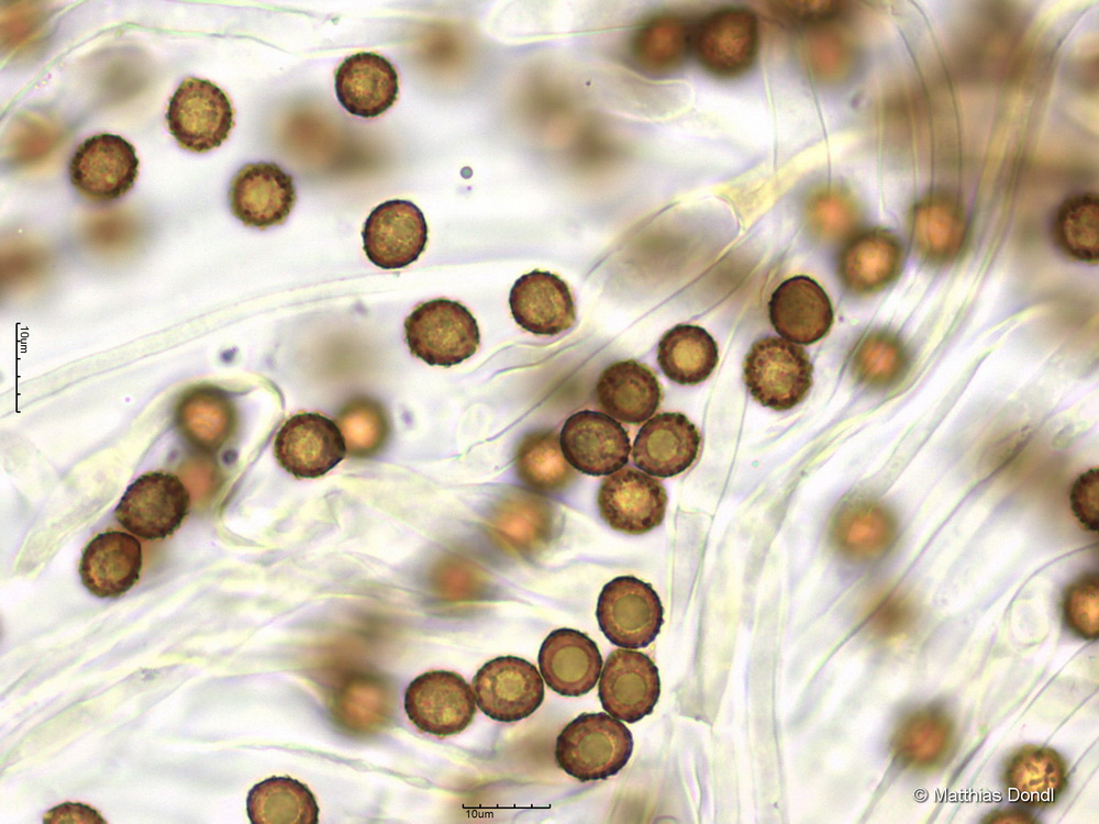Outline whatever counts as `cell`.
I'll use <instances>...</instances> for the list:
<instances>
[{"label":"cell","mask_w":1099,"mask_h":824,"mask_svg":"<svg viewBox=\"0 0 1099 824\" xmlns=\"http://www.w3.org/2000/svg\"><path fill=\"white\" fill-rule=\"evenodd\" d=\"M768 316L784 339L810 345L830 331L833 308L824 289L808 276H795L782 281L771 293Z\"/></svg>","instance_id":"ffe728a7"},{"label":"cell","mask_w":1099,"mask_h":824,"mask_svg":"<svg viewBox=\"0 0 1099 824\" xmlns=\"http://www.w3.org/2000/svg\"><path fill=\"white\" fill-rule=\"evenodd\" d=\"M901 347L896 339L884 332L865 336L856 346L852 357V369L863 383L879 388L893 382L902 369Z\"/></svg>","instance_id":"f35d334b"},{"label":"cell","mask_w":1099,"mask_h":824,"mask_svg":"<svg viewBox=\"0 0 1099 824\" xmlns=\"http://www.w3.org/2000/svg\"><path fill=\"white\" fill-rule=\"evenodd\" d=\"M693 32L690 23L679 15H654L633 33L631 57L647 74H670L682 66L692 49Z\"/></svg>","instance_id":"f1b7e54d"},{"label":"cell","mask_w":1099,"mask_h":824,"mask_svg":"<svg viewBox=\"0 0 1099 824\" xmlns=\"http://www.w3.org/2000/svg\"><path fill=\"white\" fill-rule=\"evenodd\" d=\"M166 121L181 148L206 153L229 137L234 126V109L215 83L188 77L170 97Z\"/></svg>","instance_id":"277c9868"},{"label":"cell","mask_w":1099,"mask_h":824,"mask_svg":"<svg viewBox=\"0 0 1099 824\" xmlns=\"http://www.w3.org/2000/svg\"><path fill=\"white\" fill-rule=\"evenodd\" d=\"M901 248L888 231L872 229L853 236L841 249L836 274L842 286L855 294L882 289L899 270Z\"/></svg>","instance_id":"484cf974"},{"label":"cell","mask_w":1099,"mask_h":824,"mask_svg":"<svg viewBox=\"0 0 1099 824\" xmlns=\"http://www.w3.org/2000/svg\"><path fill=\"white\" fill-rule=\"evenodd\" d=\"M1070 506L1078 521L1088 530L1097 531L1099 523L1098 469L1083 474L1070 492Z\"/></svg>","instance_id":"b9f144b4"},{"label":"cell","mask_w":1099,"mask_h":824,"mask_svg":"<svg viewBox=\"0 0 1099 824\" xmlns=\"http://www.w3.org/2000/svg\"><path fill=\"white\" fill-rule=\"evenodd\" d=\"M559 444L574 469L596 477L623 468L631 453L630 437L623 426L610 415L591 410L567 417Z\"/></svg>","instance_id":"4fadbf2b"},{"label":"cell","mask_w":1099,"mask_h":824,"mask_svg":"<svg viewBox=\"0 0 1099 824\" xmlns=\"http://www.w3.org/2000/svg\"><path fill=\"white\" fill-rule=\"evenodd\" d=\"M134 146L120 135L101 133L78 145L69 163L76 190L97 202L116 200L127 193L138 175Z\"/></svg>","instance_id":"ba28073f"},{"label":"cell","mask_w":1099,"mask_h":824,"mask_svg":"<svg viewBox=\"0 0 1099 824\" xmlns=\"http://www.w3.org/2000/svg\"><path fill=\"white\" fill-rule=\"evenodd\" d=\"M410 353L432 366L452 367L471 357L480 344L473 313L458 301L439 298L415 307L404 320Z\"/></svg>","instance_id":"7a4b0ae2"},{"label":"cell","mask_w":1099,"mask_h":824,"mask_svg":"<svg viewBox=\"0 0 1099 824\" xmlns=\"http://www.w3.org/2000/svg\"><path fill=\"white\" fill-rule=\"evenodd\" d=\"M951 716L935 706L908 714L892 737L896 758L915 770H931L942 765L954 743Z\"/></svg>","instance_id":"83f0119b"},{"label":"cell","mask_w":1099,"mask_h":824,"mask_svg":"<svg viewBox=\"0 0 1099 824\" xmlns=\"http://www.w3.org/2000/svg\"><path fill=\"white\" fill-rule=\"evenodd\" d=\"M989 823H1033L1034 820L1026 813L1020 811H1001L993 815H990L987 820Z\"/></svg>","instance_id":"f6af8a7d"},{"label":"cell","mask_w":1099,"mask_h":824,"mask_svg":"<svg viewBox=\"0 0 1099 824\" xmlns=\"http://www.w3.org/2000/svg\"><path fill=\"white\" fill-rule=\"evenodd\" d=\"M513 465L518 478L536 493H559L577 478L563 455L557 432L552 428L526 433L517 447Z\"/></svg>","instance_id":"4dcf8cb0"},{"label":"cell","mask_w":1099,"mask_h":824,"mask_svg":"<svg viewBox=\"0 0 1099 824\" xmlns=\"http://www.w3.org/2000/svg\"><path fill=\"white\" fill-rule=\"evenodd\" d=\"M914 608L903 593H888L876 611V624L887 636L906 633L914 621Z\"/></svg>","instance_id":"7bdbcfd3"},{"label":"cell","mask_w":1099,"mask_h":824,"mask_svg":"<svg viewBox=\"0 0 1099 824\" xmlns=\"http://www.w3.org/2000/svg\"><path fill=\"white\" fill-rule=\"evenodd\" d=\"M189 506V492L176 475L151 471L127 487L114 517L136 536L163 539L180 527Z\"/></svg>","instance_id":"8992f818"},{"label":"cell","mask_w":1099,"mask_h":824,"mask_svg":"<svg viewBox=\"0 0 1099 824\" xmlns=\"http://www.w3.org/2000/svg\"><path fill=\"white\" fill-rule=\"evenodd\" d=\"M347 453L367 458L378 454L389 441L391 420L378 400L357 396L349 399L336 415Z\"/></svg>","instance_id":"d590c367"},{"label":"cell","mask_w":1099,"mask_h":824,"mask_svg":"<svg viewBox=\"0 0 1099 824\" xmlns=\"http://www.w3.org/2000/svg\"><path fill=\"white\" fill-rule=\"evenodd\" d=\"M1064 617L1079 636L1092 639L1099 632L1098 577L1088 575L1073 583L1063 601Z\"/></svg>","instance_id":"ab89813d"},{"label":"cell","mask_w":1099,"mask_h":824,"mask_svg":"<svg viewBox=\"0 0 1099 824\" xmlns=\"http://www.w3.org/2000/svg\"><path fill=\"white\" fill-rule=\"evenodd\" d=\"M334 80L337 100L353 115L378 116L398 97L396 68L376 53L360 52L345 58L335 70Z\"/></svg>","instance_id":"cb8c5ba5"},{"label":"cell","mask_w":1099,"mask_h":824,"mask_svg":"<svg viewBox=\"0 0 1099 824\" xmlns=\"http://www.w3.org/2000/svg\"><path fill=\"white\" fill-rule=\"evenodd\" d=\"M804 221L815 237L824 242H836L846 237L856 226L858 208L844 187L824 183L808 194Z\"/></svg>","instance_id":"8d00e7d4"},{"label":"cell","mask_w":1099,"mask_h":824,"mask_svg":"<svg viewBox=\"0 0 1099 824\" xmlns=\"http://www.w3.org/2000/svg\"><path fill=\"white\" fill-rule=\"evenodd\" d=\"M539 666L546 684L566 697L588 693L597 683L602 657L597 644L585 633L558 628L543 641Z\"/></svg>","instance_id":"603a6c76"},{"label":"cell","mask_w":1099,"mask_h":824,"mask_svg":"<svg viewBox=\"0 0 1099 824\" xmlns=\"http://www.w3.org/2000/svg\"><path fill=\"white\" fill-rule=\"evenodd\" d=\"M422 211L408 200H389L368 215L362 232L368 259L384 269H399L415 261L428 242Z\"/></svg>","instance_id":"5bb4252c"},{"label":"cell","mask_w":1099,"mask_h":824,"mask_svg":"<svg viewBox=\"0 0 1099 824\" xmlns=\"http://www.w3.org/2000/svg\"><path fill=\"white\" fill-rule=\"evenodd\" d=\"M246 811L253 824H317L320 809L304 783L273 776L249 790Z\"/></svg>","instance_id":"d6a6232c"},{"label":"cell","mask_w":1099,"mask_h":824,"mask_svg":"<svg viewBox=\"0 0 1099 824\" xmlns=\"http://www.w3.org/2000/svg\"><path fill=\"white\" fill-rule=\"evenodd\" d=\"M701 436L679 412H664L646 421L632 447L634 465L652 477L669 478L687 470L696 460Z\"/></svg>","instance_id":"d6986e66"},{"label":"cell","mask_w":1099,"mask_h":824,"mask_svg":"<svg viewBox=\"0 0 1099 824\" xmlns=\"http://www.w3.org/2000/svg\"><path fill=\"white\" fill-rule=\"evenodd\" d=\"M175 416L182 436L204 452L221 448L237 427V412L232 399L222 389L210 385L187 390L177 403Z\"/></svg>","instance_id":"4316f807"},{"label":"cell","mask_w":1099,"mask_h":824,"mask_svg":"<svg viewBox=\"0 0 1099 824\" xmlns=\"http://www.w3.org/2000/svg\"><path fill=\"white\" fill-rule=\"evenodd\" d=\"M1066 765L1053 749L1025 746L1008 760L1004 782L1009 791L1022 802L1050 803L1066 786Z\"/></svg>","instance_id":"836d02e7"},{"label":"cell","mask_w":1099,"mask_h":824,"mask_svg":"<svg viewBox=\"0 0 1099 824\" xmlns=\"http://www.w3.org/2000/svg\"><path fill=\"white\" fill-rule=\"evenodd\" d=\"M598 691L604 711L617 720L635 723L651 714L658 701V669L641 652L615 649L604 662Z\"/></svg>","instance_id":"2e32d148"},{"label":"cell","mask_w":1099,"mask_h":824,"mask_svg":"<svg viewBox=\"0 0 1099 824\" xmlns=\"http://www.w3.org/2000/svg\"><path fill=\"white\" fill-rule=\"evenodd\" d=\"M813 366L807 352L789 341L767 336L756 341L744 359V381L763 407L786 411L801 403L812 386Z\"/></svg>","instance_id":"3957f363"},{"label":"cell","mask_w":1099,"mask_h":824,"mask_svg":"<svg viewBox=\"0 0 1099 824\" xmlns=\"http://www.w3.org/2000/svg\"><path fill=\"white\" fill-rule=\"evenodd\" d=\"M668 497L663 483L631 466L606 477L597 493L601 519L614 531L641 535L659 526Z\"/></svg>","instance_id":"8fae6325"},{"label":"cell","mask_w":1099,"mask_h":824,"mask_svg":"<svg viewBox=\"0 0 1099 824\" xmlns=\"http://www.w3.org/2000/svg\"><path fill=\"white\" fill-rule=\"evenodd\" d=\"M297 201L291 175L276 163L244 165L229 189L232 214L245 226L266 230L286 222Z\"/></svg>","instance_id":"9a60e30c"},{"label":"cell","mask_w":1099,"mask_h":824,"mask_svg":"<svg viewBox=\"0 0 1099 824\" xmlns=\"http://www.w3.org/2000/svg\"><path fill=\"white\" fill-rule=\"evenodd\" d=\"M718 345L701 326L678 324L658 342L657 363L679 385H697L710 377L719 360Z\"/></svg>","instance_id":"1f68e13d"},{"label":"cell","mask_w":1099,"mask_h":824,"mask_svg":"<svg viewBox=\"0 0 1099 824\" xmlns=\"http://www.w3.org/2000/svg\"><path fill=\"white\" fill-rule=\"evenodd\" d=\"M599 408L617 421L637 425L650 420L662 400V388L653 371L634 360L607 366L595 387Z\"/></svg>","instance_id":"d4e9b609"},{"label":"cell","mask_w":1099,"mask_h":824,"mask_svg":"<svg viewBox=\"0 0 1099 824\" xmlns=\"http://www.w3.org/2000/svg\"><path fill=\"white\" fill-rule=\"evenodd\" d=\"M142 566L140 542L131 534L111 530L87 544L79 561V575L90 593L115 599L138 581Z\"/></svg>","instance_id":"7402d4cb"},{"label":"cell","mask_w":1099,"mask_h":824,"mask_svg":"<svg viewBox=\"0 0 1099 824\" xmlns=\"http://www.w3.org/2000/svg\"><path fill=\"white\" fill-rule=\"evenodd\" d=\"M897 537L892 513L881 503L863 497L843 500L829 523V541L835 552L854 561H870L890 550Z\"/></svg>","instance_id":"ac0fdd59"},{"label":"cell","mask_w":1099,"mask_h":824,"mask_svg":"<svg viewBox=\"0 0 1099 824\" xmlns=\"http://www.w3.org/2000/svg\"><path fill=\"white\" fill-rule=\"evenodd\" d=\"M486 526L491 541L502 550L532 556L552 538L554 509L540 493L510 489L490 508Z\"/></svg>","instance_id":"e0dca14e"},{"label":"cell","mask_w":1099,"mask_h":824,"mask_svg":"<svg viewBox=\"0 0 1099 824\" xmlns=\"http://www.w3.org/2000/svg\"><path fill=\"white\" fill-rule=\"evenodd\" d=\"M596 616L613 645L637 649L655 641L664 623V608L650 583L633 576H620L602 588Z\"/></svg>","instance_id":"5b68a950"},{"label":"cell","mask_w":1099,"mask_h":824,"mask_svg":"<svg viewBox=\"0 0 1099 824\" xmlns=\"http://www.w3.org/2000/svg\"><path fill=\"white\" fill-rule=\"evenodd\" d=\"M337 424L311 412L288 419L277 432L274 453L279 465L296 478H318L333 469L346 454Z\"/></svg>","instance_id":"7c38bea8"},{"label":"cell","mask_w":1099,"mask_h":824,"mask_svg":"<svg viewBox=\"0 0 1099 824\" xmlns=\"http://www.w3.org/2000/svg\"><path fill=\"white\" fill-rule=\"evenodd\" d=\"M759 47L757 18L748 9L726 8L707 16L693 32L700 65L719 78H735L754 64Z\"/></svg>","instance_id":"9c48e42d"},{"label":"cell","mask_w":1099,"mask_h":824,"mask_svg":"<svg viewBox=\"0 0 1099 824\" xmlns=\"http://www.w3.org/2000/svg\"><path fill=\"white\" fill-rule=\"evenodd\" d=\"M1055 236L1059 246L1080 260H1095L1099 250V205L1092 194L1067 200L1055 220Z\"/></svg>","instance_id":"74e56055"},{"label":"cell","mask_w":1099,"mask_h":824,"mask_svg":"<svg viewBox=\"0 0 1099 824\" xmlns=\"http://www.w3.org/2000/svg\"><path fill=\"white\" fill-rule=\"evenodd\" d=\"M841 1H770L768 11L782 24L810 30L834 22L845 11Z\"/></svg>","instance_id":"60d3db41"},{"label":"cell","mask_w":1099,"mask_h":824,"mask_svg":"<svg viewBox=\"0 0 1099 824\" xmlns=\"http://www.w3.org/2000/svg\"><path fill=\"white\" fill-rule=\"evenodd\" d=\"M43 823H106L98 811L82 803H63L44 814Z\"/></svg>","instance_id":"ee69618b"},{"label":"cell","mask_w":1099,"mask_h":824,"mask_svg":"<svg viewBox=\"0 0 1099 824\" xmlns=\"http://www.w3.org/2000/svg\"><path fill=\"white\" fill-rule=\"evenodd\" d=\"M476 700L470 684L457 672L426 671L404 693V711L422 732L446 737L463 732L474 720Z\"/></svg>","instance_id":"52a82bcc"},{"label":"cell","mask_w":1099,"mask_h":824,"mask_svg":"<svg viewBox=\"0 0 1099 824\" xmlns=\"http://www.w3.org/2000/svg\"><path fill=\"white\" fill-rule=\"evenodd\" d=\"M511 314L523 330L558 335L576 322V305L568 285L550 271L533 270L515 280L509 294Z\"/></svg>","instance_id":"44dd1931"},{"label":"cell","mask_w":1099,"mask_h":824,"mask_svg":"<svg viewBox=\"0 0 1099 824\" xmlns=\"http://www.w3.org/2000/svg\"><path fill=\"white\" fill-rule=\"evenodd\" d=\"M471 684L480 711L499 722H517L530 716L544 699L539 670L515 656L489 660L476 672Z\"/></svg>","instance_id":"30bf717a"},{"label":"cell","mask_w":1099,"mask_h":824,"mask_svg":"<svg viewBox=\"0 0 1099 824\" xmlns=\"http://www.w3.org/2000/svg\"><path fill=\"white\" fill-rule=\"evenodd\" d=\"M911 235L918 250L928 258H952L966 236V221L959 203L941 192L926 196L913 209Z\"/></svg>","instance_id":"f546056e"},{"label":"cell","mask_w":1099,"mask_h":824,"mask_svg":"<svg viewBox=\"0 0 1099 824\" xmlns=\"http://www.w3.org/2000/svg\"><path fill=\"white\" fill-rule=\"evenodd\" d=\"M801 54L809 75L822 83H839L857 68L859 51L853 35L834 22L810 30Z\"/></svg>","instance_id":"e575fe53"},{"label":"cell","mask_w":1099,"mask_h":824,"mask_svg":"<svg viewBox=\"0 0 1099 824\" xmlns=\"http://www.w3.org/2000/svg\"><path fill=\"white\" fill-rule=\"evenodd\" d=\"M633 750L630 730L607 713H582L556 739L557 766L581 782L618 773Z\"/></svg>","instance_id":"6da1fadb"}]
</instances>
